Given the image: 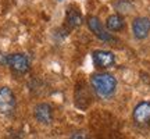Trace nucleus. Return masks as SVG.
<instances>
[{
	"label": "nucleus",
	"instance_id": "8",
	"mask_svg": "<svg viewBox=\"0 0 150 139\" xmlns=\"http://www.w3.org/2000/svg\"><path fill=\"white\" fill-rule=\"evenodd\" d=\"M134 120L138 124H147L150 121V102H140L134 110Z\"/></svg>",
	"mask_w": 150,
	"mask_h": 139
},
{
	"label": "nucleus",
	"instance_id": "3",
	"mask_svg": "<svg viewBox=\"0 0 150 139\" xmlns=\"http://www.w3.org/2000/svg\"><path fill=\"white\" fill-rule=\"evenodd\" d=\"M16 109V96L8 86L0 88V113L11 114Z\"/></svg>",
	"mask_w": 150,
	"mask_h": 139
},
{
	"label": "nucleus",
	"instance_id": "9",
	"mask_svg": "<svg viewBox=\"0 0 150 139\" xmlns=\"http://www.w3.org/2000/svg\"><path fill=\"white\" fill-rule=\"evenodd\" d=\"M106 27H107L108 31H121L125 27V22H124V18L120 14H112L107 18Z\"/></svg>",
	"mask_w": 150,
	"mask_h": 139
},
{
	"label": "nucleus",
	"instance_id": "1",
	"mask_svg": "<svg viewBox=\"0 0 150 139\" xmlns=\"http://www.w3.org/2000/svg\"><path fill=\"white\" fill-rule=\"evenodd\" d=\"M91 84L93 86V89L96 91V93H99L103 97L112 95L115 92V88H117V79L111 74H107V72L95 74L91 78Z\"/></svg>",
	"mask_w": 150,
	"mask_h": 139
},
{
	"label": "nucleus",
	"instance_id": "11",
	"mask_svg": "<svg viewBox=\"0 0 150 139\" xmlns=\"http://www.w3.org/2000/svg\"><path fill=\"white\" fill-rule=\"evenodd\" d=\"M70 139H88V135L85 134V132H75V134L71 135Z\"/></svg>",
	"mask_w": 150,
	"mask_h": 139
},
{
	"label": "nucleus",
	"instance_id": "6",
	"mask_svg": "<svg viewBox=\"0 0 150 139\" xmlns=\"http://www.w3.org/2000/svg\"><path fill=\"white\" fill-rule=\"evenodd\" d=\"M93 63L97 67H102V68H108L114 65L115 63V56L111 52L107 50H95L93 52Z\"/></svg>",
	"mask_w": 150,
	"mask_h": 139
},
{
	"label": "nucleus",
	"instance_id": "5",
	"mask_svg": "<svg viewBox=\"0 0 150 139\" xmlns=\"http://www.w3.org/2000/svg\"><path fill=\"white\" fill-rule=\"evenodd\" d=\"M33 116L40 124H50L53 121V109L47 103H39L33 110Z\"/></svg>",
	"mask_w": 150,
	"mask_h": 139
},
{
	"label": "nucleus",
	"instance_id": "7",
	"mask_svg": "<svg viewBox=\"0 0 150 139\" xmlns=\"http://www.w3.org/2000/svg\"><path fill=\"white\" fill-rule=\"evenodd\" d=\"M88 27H89V29H91L92 32L95 33L100 40L108 42V40L112 39L110 32H107V31L104 29V27L102 25V22L99 21L97 17H89V18H88Z\"/></svg>",
	"mask_w": 150,
	"mask_h": 139
},
{
	"label": "nucleus",
	"instance_id": "4",
	"mask_svg": "<svg viewBox=\"0 0 150 139\" xmlns=\"http://www.w3.org/2000/svg\"><path fill=\"white\" fill-rule=\"evenodd\" d=\"M132 32L136 39H145L150 32V20L147 17H138L132 22Z\"/></svg>",
	"mask_w": 150,
	"mask_h": 139
},
{
	"label": "nucleus",
	"instance_id": "10",
	"mask_svg": "<svg viewBox=\"0 0 150 139\" xmlns=\"http://www.w3.org/2000/svg\"><path fill=\"white\" fill-rule=\"evenodd\" d=\"M67 22L70 24L71 27H79L82 25V22H83V18L81 16V13L78 10H74V9H68L67 11Z\"/></svg>",
	"mask_w": 150,
	"mask_h": 139
},
{
	"label": "nucleus",
	"instance_id": "2",
	"mask_svg": "<svg viewBox=\"0 0 150 139\" xmlns=\"http://www.w3.org/2000/svg\"><path fill=\"white\" fill-rule=\"evenodd\" d=\"M6 63L13 71H16L18 74H24L29 70V60L24 53H13L8 54Z\"/></svg>",
	"mask_w": 150,
	"mask_h": 139
}]
</instances>
